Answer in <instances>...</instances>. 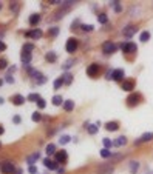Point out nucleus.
I'll return each mask as SVG.
<instances>
[{"label":"nucleus","instance_id":"obj_44","mask_svg":"<svg viewBox=\"0 0 153 174\" xmlns=\"http://www.w3.org/2000/svg\"><path fill=\"white\" fill-rule=\"evenodd\" d=\"M70 66H73V62H71V60H68V62H67L65 65H63V70H68Z\"/></svg>","mask_w":153,"mask_h":174},{"label":"nucleus","instance_id":"obj_40","mask_svg":"<svg viewBox=\"0 0 153 174\" xmlns=\"http://www.w3.org/2000/svg\"><path fill=\"white\" fill-rule=\"evenodd\" d=\"M37 106H39V108L42 110V108H45V106H46V103H45V100L43 99H40L39 102H37Z\"/></svg>","mask_w":153,"mask_h":174},{"label":"nucleus","instance_id":"obj_20","mask_svg":"<svg viewBox=\"0 0 153 174\" xmlns=\"http://www.w3.org/2000/svg\"><path fill=\"white\" fill-rule=\"evenodd\" d=\"M105 128H107L108 131H116V129L119 128V123H118V122H107V123H105Z\"/></svg>","mask_w":153,"mask_h":174},{"label":"nucleus","instance_id":"obj_21","mask_svg":"<svg viewBox=\"0 0 153 174\" xmlns=\"http://www.w3.org/2000/svg\"><path fill=\"white\" fill-rule=\"evenodd\" d=\"M125 143H127V137H124V136H121V137H118L116 140H114V142H113V145H114V146H124Z\"/></svg>","mask_w":153,"mask_h":174},{"label":"nucleus","instance_id":"obj_34","mask_svg":"<svg viewBox=\"0 0 153 174\" xmlns=\"http://www.w3.org/2000/svg\"><path fill=\"white\" fill-rule=\"evenodd\" d=\"M31 119L34 120V122H40V119H42V114H40L39 111H36V113H33Z\"/></svg>","mask_w":153,"mask_h":174},{"label":"nucleus","instance_id":"obj_6","mask_svg":"<svg viewBox=\"0 0 153 174\" xmlns=\"http://www.w3.org/2000/svg\"><path fill=\"white\" fill-rule=\"evenodd\" d=\"M121 48H122L124 52H127V54H133V52H136V49H138V46L133 42H125Z\"/></svg>","mask_w":153,"mask_h":174},{"label":"nucleus","instance_id":"obj_51","mask_svg":"<svg viewBox=\"0 0 153 174\" xmlns=\"http://www.w3.org/2000/svg\"><path fill=\"white\" fill-rule=\"evenodd\" d=\"M0 8H2V3H0Z\"/></svg>","mask_w":153,"mask_h":174},{"label":"nucleus","instance_id":"obj_50","mask_svg":"<svg viewBox=\"0 0 153 174\" xmlns=\"http://www.w3.org/2000/svg\"><path fill=\"white\" fill-rule=\"evenodd\" d=\"M2 83H3V82H2V80H0V86H2Z\"/></svg>","mask_w":153,"mask_h":174},{"label":"nucleus","instance_id":"obj_17","mask_svg":"<svg viewBox=\"0 0 153 174\" xmlns=\"http://www.w3.org/2000/svg\"><path fill=\"white\" fill-rule=\"evenodd\" d=\"M39 157H40V154H39V153H34V154H31V156L27 159V163H28L30 166H33V163H34V162H36V160L39 159Z\"/></svg>","mask_w":153,"mask_h":174},{"label":"nucleus","instance_id":"obj_27","mask_svg":"<svg viewBox=\"0 0 153 174\" xmlns=\"http://www.w3.org/2000/svg\"><path fill=\"white\" fill-rule=\"evenodd\" d=\"M62 80H63V83L70 85V83H71V80H73V76H71L70 73H65V74L62 76Z\"/></svg>","mask_w":153,"mask_h":174},{"label":"nucleus","instance_id":"obj_9","mask_svg":"<svg viewBox=\"0 0 153 174\" xmlns=\"http://www.w3.org/2000/svg\"><path fill=\"white\" fill-rule=\"evenodd\" d=\"M151 139H153V132H145V134H142L141 137L135 142V145H141V143H144V142H150Z\"/></svg>","mask_w":153,"mask_h":174},{"label":"nucleus","instance_id":"obj_35","mask_svg":"<svg viewBox=\"0 0 153 174\" xmlns=\"http://www.w3.org/2000/svg\"><path fill=\"white\" fill-rule=\"evenodd\" d=\"M70 140H71V137H70V136H60V139H59V142H60L62 145L70 143Z\"/></svg>","mask_w":153,"mask_h":174},{"label":"nucleus","instance_id":"obj_24","mask_svg":"<svg viewBox=\"0 0 153 174\" xmlns=\"http://www.w3.org/2000/svg\"><path fill=\"white\" fill-rule=\"evenodd\" d=\"M74 108V102L73 100H65V102H63V110H65V111H71Z\"/></svg>","mask_w":153,"mask_h":174},{"label":"nucleus","instance_id":"obj_8","mask_svg":"<svg viewBox=\"0 0 153 174\" xmlns=\"http://www.w3.org/2000/svg\"><path fill=\"white\" fill-rule=\"evenodd\" d=\"M97 73H99V65H97V63H91V65L87 68V74L90 76V77L97 76Z\"/></svg>","mask_w":153,"mask_h":174},{"label":"nucleus","instance_id":"obj_2","mask_svg":"<svg viewBox=\"0 0 153 174\" xmlns=\"http://www.w3.org/2000/svg\"><path fill=\"white\" fill-rule=\"evenodd\" d=\"M78 46H79V40H78V39H74V37H71V39L67 40L65 49H67V52H76Z\"/></svg>","mask_w":153,"mask_h":174},{"label":"nucleus","instance_id":"obj_1","mask_svg":"<svg viewBox=\"0 0 153 174\" xmlns=\"http://www.w3.org/2000/svg\"><path fill=\"white\" fill-rule=\"evenodd\" d=\"M0 171H2L3 174H16V166L12 165L9 160H6V162H3L2 165H0Z\"/></svg>","mask_w":153,"mask_h":174},{"label":"nucleus","instance_id":"obj_3","mask_svg":"<svg viewBox=\"0 0 153 174\" xmlns=\"http://www.w3.org/2000/svg\"><path fill=\"white\" fill-rule=\"evenodd\" d=\"M114 171V168L110 165V163H100L97 168H96V172L97 174H111Z\"/></svg>","mask_w":153,"mask_h":174},{"label":"nucleus","instance_id":"obj_14","mask_svg":"<svg viewBox=\"0 0 153 174\" xmlns=\"http://www.w3.org/2000/svg\"><path fill=\"white\" fill-rule=\"evenodd\" d=\"M43 165H45L48 169L57 171V162H53V160H49V159H45V160H43Z\"/></svg>","mask_w":153,"mask_h":174},{"label":"nucleus","instance_id":"obj_47","mask_svg":"<svg viewBox=\"0 0 153 174\" xmlns=\"http://www.w3.org/2000/svg\"><path fill=\"white\" fill-rule=\"evenodd\" d=\"M3 132H5V129H3V126H2V125H0V136H2Z\"/></svg>","mask_w":153,"mask_h":174},{"label":"nucleus","instance_id":"obj_46","mask_svg":"<svg viewBox=\"0 0 153 174\" xmlns=\"http://www.w3.org/2000/svg\"><path fill=\"white\" fill-rule=\"evenodd\" d=\"M14 123H20V116H14Z\"/></svg>","mask_w":153,"mask_h":174},{"label":"nucleus","instance_id":"obj_22","mask_svg":"<svg viewBox=\"0 0 153 174\" xmlns=\"http://www.w3.org/2000/svg\"><path fill=\"white\" fill-rule=\"evenodd\" d=\"M139 169V162H136V160H132L130 162V172L132 174H136Z\"/></svg>","mask_w":153,"mask_h":174},{"label":"nucleus","instance_id":"obj_23","mask_svg":"<svg viewBox=\"0 0 153 174\" xmlns=\"http://www.w3.org/2000/svg\"><path fill=\"white\" fill-rule=\"evenodd\" d=\"M39 22H40V14H33V16L30 17V25H31V26L37 25Z\"/></svg>","mask_w":153,"mask_h":174},{"label":"nucleus","instance_id":"obj_42","mask_svg":"<svg viewBox=\"0 0 153 174\" xmlns=\"http://www.w3.org/2000/svg\"><path fill=\"white\" fill-rule=\"evenodd\" d=\"M6 82H8V83H14V77H12L11 74H8V76H6Z\"/></svg>","mask_w":153,"mask_h":174},{"label":"nucleus","instance_id":"obj_10","mask_svg":"<svg viewBox=\"0 0 153 174\" xmlns=\"http://www.w3.org/2000/svg\"><path fill=\"white\" fill-rule=\"evenodd\" d=\"M139 100H141V96H139L138 92H136V94H130L129 97H127V102H129V105H130V106L138 105V103H139Z\"/></svg>","mask_w":153,"mask_h":174},{"label":"nucleus","instance_id":"obj_26","mask_svg":"<svg viewBox=\"0 0 153 174\" xmlns=\"http://www.w3.org/2000/svg\"><path fill=\"white\" fill-rule=\"evenodd\" d=\"M51 102H53V105H56V106H59V105H63V102H65V100H63L60 96H54L53 99H51Z\"/></svg>","mask_w":153,"mask_h":174},{"label":"nucleus","instance_id":"obj_38","mask_svg":"<svg viewBox=\"0 0 153 174\" xmlns=\"http://www.w3.org/2000/svg\"><path fill=\"white\" fill-rule=\"evenodd\" d=\"M65 12H68V8H63L62 11L56 12V17H54V19H62V17H63V14H65Z\"/></svg>","mask_w":153,"mask_h":174},{"label":"nucleus","instance_id":"obj_5","mask_svg":"<svg viewBox=\"0 0 153 174\" xmlns=\"http://www.w3.org/2000/svg\"><path fill=\"white\" fill-rule=\"evenodd\" d=\"M116 45H114L113 42H105L104 45H102V52L104 54H113L114 51H116Z\"/></svg>","mask_w":153,"mask_h":174},{"label":"nucleus","instance_id":"obj_18","mask_svg":"<svg viewBox=\"0 0 153 174\" xmlns=\"http://www.w3.org/2000/svg\"><path fill=\"white\" fill-rule=\"evenodd\" d=\"M45 153L48 154V156H53V154H56L57 151H56V145L54 143H49V145H46V150H45Z\"/></svg>","mask_w":153,"mask_h":174},{"label":"nucleus","instance_id":"obj_32","mask_svg":"<svg viewBox=\"0 0 153 174\" xmlns=\"http://www.w3.org/2000/svg\"><path fill=\"white\" fill-rule=\"evenodd\" d=\"M48 34H49L51 37H56V36L59 34V28H56V26H53V28H49V30H48Z\"/></svg>","mask_w":153,"mask_h":174},{"label":"nucleus","instance_id":"obj_43","mask_svg":"<svg viewBox=\"0 0 153 174\" xmlns=\"http://www.w3.org/2000/svg\"><path fill=\"white\" fill-rule=\"evenodd\" d=\"M28 171H30V174H36V172H37V168L33 165V166H30V168H28Z\"/></svg>","mask_w":153,"mask_h":174},{"label":"nucleus","instance_id":"obj_41","mask_svg":"<svg viewBox=\"0 0 153 174\" xmlns=\"http://www.w3.org/2000/svg\"><path fill=\"white\" fill-rule=\"evenodd\" d=\"M5 68H6V60L0 59V70H5Z\"/></svg>","mask_w":153,"mask_h":174},{"label":"nucleus","instance_id":"obj_37","mask_svg":"<svg viewBox=\"0 0 153 174\" xmlns=\"http://www.w3.org/2000/svg\"><path fill=\"white\" fill-rule=\"evenodd\" d=\"M102 143H104V146H105L107 150H110L111 146H113V142H111L110 139H104V140H102Z\"/></svg>","mask_w":153,"mask_h":174},{"label":"nucleus","instance_id":"obj_28","mask_svg":"<svg viewBox=\"0 0 153 174\" xmlns=\"http://www.w3.org/2000/svg\"><path fill=\"white\" fill-rule=\"evenodd\" d=\"M100 157H102V159H108V157H113V154H111L110 150L104 148V150H100Z\"/></svg>","mask_w":153,"mask_h":174},{"label":"nucleus","instance_id":"obj_19","mask_svg":"<svg viewBox=\"0 0 153 174\" xmlns=\"http://www.w3.org/2000/svg\"><path fill=\"white\" fill-rule=\"evenodd\" d=\"M45 59H46L49 63H54V62L57 60V56H56V52H54V51H49L48 54L45 56Z\"/></svg>","mask_w":153,"mask_h":174},{"label":"nucleus","instance_id":"obj_30","mask_svg":"<svg viewBox=\"0 0 153 174\" xmlns=\"http://www.w3.org/2000/svg\"><path fill=\"white\" fill-rule=\"evenodd\" d=\"M88 132H90V134H96L97 132V129H99V126L96 125V123H93V125H88Z\"/></svg>","mask_w":153,"mask_h":174},{"label":"nucleus","instance_id":"obj_31","mask_svg":"<svg viewBox=\"0 0 153 174\" xmlns=\"http://www.w3.org/2000/svg\"><path fill=\"white\" fill-rule=\"evenodd\" d=\"M139 39H141V42H148V40H150V33L148 31L141 33V37H139Z\"/></svg>","mask_w":153,"mask_h":174},{"label":"nucleus","instance_id":"obj_39","mask_svg":"<svg viewBox=\"0 0 153 174\" xmlns=\"http://www.w3.org/2000/svg\"><path fill=\"white\" fill-rule=\"evenodd\" d=\"M94 30L93 25H82V31H87V33H91Z\"/></svg>","mask_w":153,"mask_h":174},{"label":"nucleus","instance_id":"obj_36","mask_svg":"<svg viewBox=\"0 0 153 174\" xmlns=\"http://www.w3.org/2000/svg\"><path fill=\"white\" fill-rule=\"evenodd\" d=\"M62 85H63V80H62V77H59V79H56V80H54V89H59Z\"/></svg>","mask_w":153,"mask_h":174},{"label":"nucleus","instance_id":"obj_29","mask_svg":"<svg viewBox=\"0 0 153 174\" xmlns=\"http://www.w3.org/2000/svg\"><path fill=\"white\" fill-rule=\"evenodd\" d=\"M33 49H34V45H33V43H25L23 48H22V52H30V54H31Z\"/></svg>","mask_w":153,"mask_h":174},{"label":"nucleus","instance_id":"obj_52","mask_svg":"<svg viewBox=\"0 0 153 174\" xmlns=\"http://www.w3.org/2000/svg\"><path fill=\"white\" fill-rule=\"evenodd\" d=\"M0 146H2V143H0Z\"/></svg>","mask_w":153,"mask_h":174},{"label":"nucleus","instance_id":"obj_48","mask_svg":"<svg viewBox=\"0 0 153 174\" xmlns=\"http://www.w3.org/2000/svg\"><path fill=\"white\" fill-rule=\"evenodd\" d=\"M57 172H59V174H63V172H65V171H63L62 168H57Z\"/></svg>","mask_w":153,"mask_h":174},{"label":"nucleus","instance_id":"obj_12","mask_svg":"<svg viewBox=\"0 0 153 174\" xmlns=\"http://www.w3.org/2000/svg\"><path fill=\"white\" fill-rule=\"evenodd\" d=\"M27 100V97H23L22 94H16V96H12V99H11V102L14 103L16 106H20V105H23V102Z\"/></svg>","mask_w":153,"mask_h":174},{"label":"nucleus","instance_id":"obj_11","mask_svg":"<svg viewBox=\"0 0 153 174\" xmlns=\"http://www.w3.org/2000/svg\"><path fill=\"white\" fill-rule=\"evenodd\" d=\"M122 79H124V71L122 70H113L111 71V80H118V82H121Z\"/></svg>","mask_w":153,"mask_h":174},{"label":"nucleus","instance_id":"obj_15","mask_svg":"<svg viewBox=\"0 0 153 174\" xmlns=\"http://www.w3.org/2000/svg\"><path fill=\"white\" fill-rule=\"evenodd\" d=\"M122 89L124 91H133L135 89V82H132V80H125V82H122Z\"/></svg>","mask_w":153,"mask_h":174},{"label":"nucleus","instance_id":"obj_25","mask_svg":"<svg viewBox=\"0 0 153 174\" xmlns=\"http://www.w3.org/2000/svg\"><path fill=\"white\" fill-rule=\"evenodd\" d=\"M40 99H42V97L37 94V92H31V94L27 97V100H30V102H39Z\"/></svg>","mask_w":153,"mask_h":174},{"label":"nucleus","instance_id":"obj_13","mask_svg":"<svg viewBox=\"0 0 153 174\" xmlns=\"http://www.w3.org/2000/svg\"><path fill=\"white\" fill-rule=\"evenodd\" d=\"M135 33H136V26H133V25H129V26H127V28L124 30V36L125 37H133L135 36Z\"/></svg>","mask_w":153,"mask_h":174},{"label":"nucleus","instance_id":"obj_7","mask_svg":"<svg viewBox=\"0 0 153 174\" xmlns=\"http://www.w3.org/2000/svg\"><path fill=\"white\" fill-rule=\"evenodd\" d=\"M25 36H27V37H31L33 40H39L40 37H42V31L40 30H31V31H27V33H25Z\"/></svg>","mask_w":153,"mask_h":174},{"label":"nucleus","instance_id":"obj_49","mask_svg":"<svg viewBox=\"0 0 153 174\" xmlns=\"http://www.w3.org/2000/svg\"><path fill=\"white\" fill-rule=\"evenodd\" d=\"M16 174H23V169H17V171H16Z\"/></svg>","mask_w":153,"mask_h":174},{"label":"nucleus","instance_id":"obj_4","mask_svg":"<svg viewBox=\"0 0 153 174\" xmlns=\"http://www.w3.org/2000/svg\"><path fill=\"white\" fill-rule=\"evenodd\" d=\"M54 159H56L57 163H65L67 160H68V154H67L65 150H60V151H57V153L54 154Z\"/></svg>","mask_w":153,"mask_h":174},{"label":"nucleus","instance_id":"obj_33","mask_svg":"<svg viewBox=\"0 0 153 174\" xmlns=\"http://www.w3.org/2000/svg\"><path fill=\"white\" fill-rule=\"evenodd\" d=\"M97 20H99V23H102V25H105V23L108 22V17H107V14H99Z\"/></svg>","mask_w":153,"mask_h":174},{"label":"nucleus","instance_id":"obj_16","mask_svg":"<svg viewBox=\"0 0 153 174\" xmlns=\"http://www.w3.org/2000/svg\"><path fill=\"white\" fill-rule=\"evenodd\" d=\"M20 59H22V62H23L25 66H28V63L31 62V54H30V52H22Z\"/></svg>","mask_w":153,"mask_h":174},{"label":"nucleus","instance_id":"obj_45","mask_svg":"<svg viewBox=\"0 0 153 174\" xmlns=\"http://www.w3.org/2000/svg\"><path fill=\"white\" fill-rule=\"evenodd\" d=\"M5 49H6V45L3 42H0V51H5Z\"/></svg>","mask_w":153,"mask_h":174}]
</instances>
